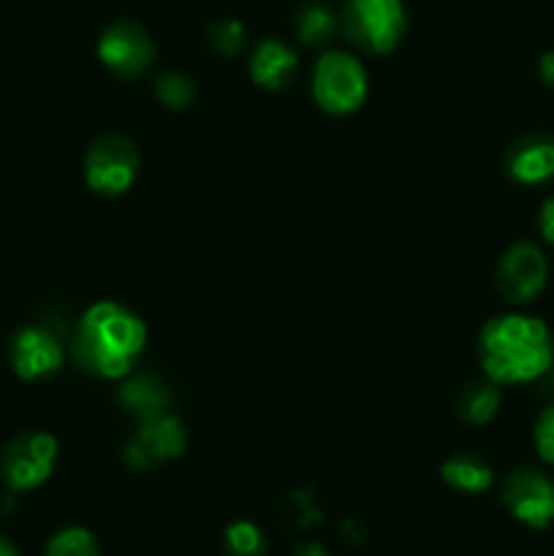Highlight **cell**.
<instances>
[{
  "instance_id": "obj_1",
  "label": "cell",
  "mask_w": 554,
  "mask_h": 556,
  "mask_svg": "<svg viewBox=\"0 0 554 556\" xmlns=\"http://www.w3.org/2000/svg\"><path fill=\"white\" fill-rule=\"evenodd\" d=\"M483 375L498 386L538 380L554 362L552 331L532 315H500L481 331L478 342Z\"/></svg>"
},
{
  "instance_id": "obj_2",
  "label": "cell",
  "mask_w": 554,
  "mask_h": 556,
  "mask_svg": "<svg viewBox=\"0 0 554 556\" xmlns=\"http://www.w3.org/2000/svg\"><path fill=\"white\" fill-rule=\"evenodd\" d=\"M147 329L139 315L114 302H98L81 315L74 334V358L98 378H125L141 356Z\"/></svg>"
},
{
  "instance_id": "obj_3",
  "label": "cell",
  "mask_w": 554,
  "mask_h": 556,
  "mask_svg": "<svg viewBox=\"0 0 554 556\" xmlns=\"http://www.w3.org/2000/svg\"><path fill=\"white\" fill-rule=\"evenodd\" d=\"M405 27L407 16L402 0H348L342 9V30L367 52H391Z\"/></svg>"
},
{
  "instance_id": "obj_4",
  "label": "cell",
  "mask_w": 554,
  "mask_h": 556,
  "mask_svg": "<svg viewBox=\"0 0 554 556\" xmlns=\"http://www.w3.org/2000/svg\"><path fill=\"white\" fill-rule=\"evenodd\" d=\"M313 98L329 114H351L367 98V71L348 52L320 54L313 68Z\"/></svg>"
},
{
  "instance_id": "obj_5",
  "label": "cell",
  "mask_w": 554,
  "mask_h": 556,
  "mask_svg": "<svg viewBox=\"0 0 554 556\" xmlns=\"http://www.w3.org/2000/svg\"><path fill=\"white\" fill-rule=\"evenodd\" d=\"M85 177L96 193L123 195L139 177V150L123 134H103L85 157Z\"/></svg>"
},
{
  "instance_id": "obj_6",
  "label": "cell",
  "mask_w": 554,
  "mask_h": 556,
  "mask_svg": "<svg viewBox=\"0 0 554 556\" xmlns=\"http://www.w3.org/2000/svg\"><path fill=\"white\" fill-rule=\"evenodd\" d=\"M54 459H58V440L47 432H30L20 434L5 448L0 470L11 492H30L52 476Z\"/></svg>"
},
{
  "instance_id": "obj_7",
  "label": "cell",
  "mask_w": 554,
  "mask_h": 556,
  "mask_svg": "<svg viewBox=\"0 0 554 556\" xmlns=\"http://www.w3.org/2000/svg\"><path fill=\"white\" fill-rule=\"evenodd\" d=\"M503 505L525 527L543 530L554 521V481L546 472L519 467L505 478Z\"/></svg>"
},
{
  "instance_id": "obj_8",
  "label": "cell",
  "mask_w": 554,
  "mask_h": 556,
  "mask_svg": "<svg viewBox=\"0 0 554 556\" xmlns=\"http://www.w3.org/2000/svg\"><path fill=\"white\" fill-rule=\"evenodd\" d=\"M98 58L114 74L139 76L155 60V47H152L147 27L134 20H119L109 25L98 38Z\"/></svg>"
},
{
  "instance_id": "obj_9",
  "label": "cell",
  "mask_w": 554,
  "mask_h": 556,
  "mask_svg": "<svg viewBox=\"0 0 554 556\" xmlns=\"http://www.w3.org/2000/svg\"><path fill=\"white\" fill-rule=\"evenodd\" d=\"M185 443H188V434H185L182 421L161 413V416L139 421V432L125 445V462L136 470H147L155 462L177 459L185 451Z\"/></svg>"
},
{
  "instance_id": "obj_10",
  "label": "cell",
  "mask_w": 554,
  "mask_h": 556,
  "mask_svg": "<svg viewBox=\"0 0 554 556\" xmlns=\"http://www.w3.org/2000/svg\"><path fill=\"white\" fill-rule=\"evenodd\" d=\"M549 264L541 250L530 242H519L503 255L498 269V288L508 302L527 304L543 291Z\"/></svg>"
},
{
  "instance_id": "obj_11",
  "label": "cell",
  "mask_w": 554,
  "mask_h": 556,
  "mask_svg": "<svg viewBox=\"0 0 554 556\" xmlns=\"http://www.w3.org/2000/svg\"><path fill=\"white\" fill-rule=\"evenodd\" d=\"M11 364L22 380H41L63 367V348L43 326H27L11 342Z\"/></svg>"
},
{
  "instance_id": "obj_12",
  "label": "cell",
  "mask_w": 554,
  "mask_h": 556,
  "mask_svg": "<svg viewBox=\"0 0 554 556\" xmlns=\"http://www.w3.org/2000/svg\"><path fill=\"white\" fill-rule=\"evenodd\" d=\"M297 65V52L277 38H264L250 54V76L255 85L266 87V90H282L291 85Z\"/></svg>"
},
{
  "instance_id": "obj_13",
  "label": "cell",
  "mask_w": 554,
  "mask_h": 556,
  "mask_svg": "<svg viewBox=\"0 0 554 556\" xmlns=\"http://www.w3.org/2000/svg\"><path fill=\"white\" fill-rule=\"evenodd\" d=\"M508 174L521 185H541L554 177V139L527 136L508 155Z\"/></svg>"
},
{
  "instance_id": "obj_14",
  "label": "cell",
  "mask_w": 554,
  "mask_h": 556,
  "mask_svg": "<svg viewBox=\"0 0 554 556\" xmlns=\"http://www.w3.org/2000/svg\"><path fill=\"white\" fill-rule=\"evenodd\" d=\"M119 402H123V407L130 416H136L139 421H147V418H155L161 413H166L168 394L161 380L152 378V375H141V378L123 383Z\"/></svg>"
},
{
  "instance_id": "obj_15",
  "label": "cell",
  "mask_w": 554,
  "mask_h": 556,
  "mask_svg": "<svg viewBox=\"0 0 554 556\" xmlns=\"http://www.w3.org/2000/svg\"><path fill=\"white\" fill-rule=\"evenodd\" d=\"M440 476H443V481L449 483L451 489H459V492H467V494L487 492L494 481L492 467L476 454L451 456V459L443 465V470H440Z\"/></svg>"
},
{
  "instance_id": "obj_16",
  "label": "cell",
  "mask_w": 554,
  "mask_h": 556,
  "mask_svg": "<svg viewBox=\"0 0 554 556\" xmlns=\"http://www.w3.org/2000/svg\"><path fill=\"white\" fill-rule=\"evenodd\" d=\"M500 407V391L498 383L492 380H476V383L465 386L459 396V416L465 418L467 424H476V427H483L494 418Z\"/></svg>"
},
{
  "instance_id": "obj_17",
  "label": "cell",
  "mask_w": 554,
  "mask_h": 556,
  "mask_svg": "<svg viewBox=\"0 0 554 556\" xmlns=\"http://www.w3.org/2000/svg\"><path fill=\"white\" fill-rule=\"evenodd\" d=\"M337 16L326 3H307L297 16V38L307 47L324 43L335 36Z\"/></svg>"
},
{
  "instance_id": "obj_18",
  "label": "cell",
  "mask_w": 554,
  "mask_h": 556,
  "mask_svg": "<svg viewBox=\"0 0 554 556\" xmlns=\"http://www.w3.org/2000/svg\"><path fill=\"white\" fill-rule=\"evenodd\" d=\"M228 556H266V538L253 521H234L226 530Z\"/></svg>"
},
{
  "instance_id": "obj_19",
  "label": "cell",
  "mask_w": 554,
  "mask_h": 556,
  "mask_svg": "<svg viewBox=\"0 0 554 556\" xmlns=\"http://www.w3.org/2000/svg\"><path fill=\"white\" fill-rule=\"evenodd\" d=\"M47 556H98V541L81 527H68L49 541Z\"/></svg>"
},
{
  "instance_id": "obj_20",
  "label": "cell",
  "mask_w": 554,
  "mask_h": 556,
  "mask_svg": "<svg viewBox=\"0 0 554 556\" xmlns=\"http://www.w3.org/2000/svg\"><path fill=\"white\" fill-rule=\"evenodd\" d=\"M158 98H161L163 106L168 109H185L193 103V81L182 74H163L155 85Z\"/></svg>"
},
{
  "instance_id": "obj_21",
  "label": "cell",
  "mask_w": 554,
  "mask_h": 556,
  "mask_svg": "<svg viewBox=\"0 0 554 556\" xmlns=\"http://www.w3.org/2000/svg\"><path fill=\"white\" fill-rule=\"evenodd\" d=\"M210 43L223 54V58H231V54H237L244 43L242 22H237V20L215 22L210 30Z\"/></svg>"
},
{
  "instance_id": "obj_22",
  "label": "cell",
  "mask_w": 554,
  "mask_h": 556,
  "mask_svg": "<svg viewBox=\"0 0 554 556\" xmlns=\"http://www.w3.org/2000/svg\"><path fill=\"white\" fill-rule=\"evenodd\" d=\"M536 448L546 465L554 467V405L541 413L536 424Z\"/></svg>"
},
{
  "instance_id": "obj_23",
  "label": "cell",
  "mask_w": 554,
  "mask_h": 556,
  "mask_svg": "<svg viewBox=\"0 0 554 556\" xmlns=\"http://www.w3.org/2000/svg\"><path fill=\"white\" fill-rule=\"evenodd\" d=\"M538 226H541V237L546 239L549 244H554V195L543 201L541 217H538Z\"/></svg>"
},
{
  "instance_id": "obj_24",
  "label": "cell",
  "mask_w": 554,
  "mask_h": 556,
  "mask_svg": "<svg viewBox=\"0 0 554 556\" xmlns=\"http://www.w3.org/2000/svg\"><path fill=\"white\" fill-rule=\"evenodd\" d=\"M538 68H541V79L546 81L549 87H554V52L543 54L541 65H538Z\"/></svg>"
},
{
  "instance_id": "obj_25",
  "label": "cell",
  "mask_w": 554,
  "mask_h": 556,
  "mask_svg": "<svg viewBox=\"0 0 554 556\" xmlns=\"http://www.w3.org/2000/svg\"><path fill=\"white\" fill-rule=\"evenodd\" d=\"M293 556H329V554H326V548L320 546V543H307V546L299 548Z\"/></svg>"
},
{
  "instance_id": "obj_26",
  "label": "cell",
  "mask_w": 554,
  "mask_h": 556,
  "mask_svg": "<svg viewBox=\"0 0 554 556\" xmlns=\"http://www.w3.org/2000/svg\"><path fill=\"white\" fill-rule=\"evenodd\" d=\"M0 556H20V552L14 548V543L5 541L3 535H0Z\"/></svg>"
}]
</instances>
